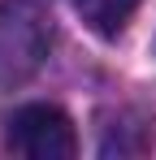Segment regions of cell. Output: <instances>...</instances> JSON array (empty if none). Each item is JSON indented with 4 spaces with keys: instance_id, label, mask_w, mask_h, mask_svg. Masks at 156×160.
Here are the masks:
<instances>
[{
    "instance_id": "6da1fadb",
    "label": "cell",
    "mask_w": 156,
    "mask_h": 160,
    "mask_svg": "<svg viewBox=\"0 0 156 160\" xmlns=\"http://www.w3.org/2000/svg\"><path fill=\"white\" fill-rule=\"evenodd\" d=\"M52 52V18L39 0H0V87H22Z\"/></svg>"
},
{
    "instance_id": "7a4b0ae2",
    "label": "cell",
    "mask_w": 156,
    "mask_h": 160,
    "mask_svg": "<svg viewBox=\"0 0 156 160\" xmlns=\"http://www.w3.org/2000/svg\"><path fill=\"white\" fill-rule=\"evenodd\" d=\"M4 147L26 160H74L78 134H74V121L56 104H26L9 117Z\"/></svg>"
},
{
    "instance_id": "3957f363",
    "label": "cell",
    "mask_w": 156,
    "mask_h": 160,
    "mask_svg": "<svg viewBox=\"0 0 156 160\" xmlns=\"http://www.w3.org/2000/svg\"><path fill=\"white\" fill-rule=\"evenodd\" d=\"M143 0H78V9H82V22L104 35V39H113V35H122L126 22L134 18V9H139Z\"/></svg>"
}]
</instances>
